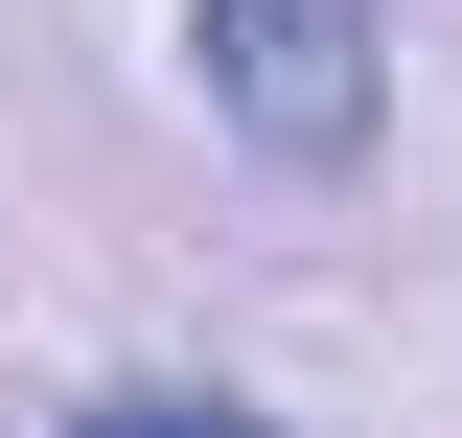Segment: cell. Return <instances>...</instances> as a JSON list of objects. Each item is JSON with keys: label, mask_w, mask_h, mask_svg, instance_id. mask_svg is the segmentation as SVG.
Listing matches in <instances>:
<instances>
[{"label": "cell", "mask_w": 462, "mask_h": 438, "mask_svg": "<svg viewBox=\"0 0 462 438\" xmlns=\"http://www.w3.org/2000/svg\"><path fill=\"white\" fill-rule=\"evenodd\" d=\"M185 93H208L231 162L346 185L393 139V0H185Z\"/></svg>", "instance_id": "1"}, {"label": "cell", "mask_w": 462, "mask_h": 438, "mask_svg": "<svg viewBox=\"0 0 462 438\" xmlns=\"http://www.w3.org/2000/svg\"><path fill=\"white\" fill-rule=\"evenodd\" d=\"M47 438H278L254 392H185V370H116V392H69Z\"/></svg>", "instance_id": "2"}]
</instances>
